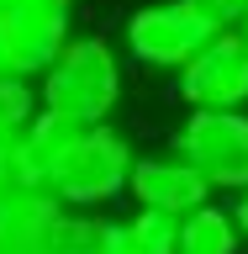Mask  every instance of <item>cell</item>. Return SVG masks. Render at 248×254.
<instances>
[{"label": "cell", "mask_w": 248, "mask_h": 254, "mask_svg": "<svg viewBox=\"0 0 248 254\" xmlns=\"http://www.w3.org/2000/svg\"><path fill=\"white\" fill-rule=\"evenodd\" d=\"M37 106L53 117H69L79 127L111 122V111L122 106V53L100 32H74V43L48 64L37 79Z\"/></svg>", "instance_id": "cell-1"}, {"label": "cell", "mask_w": 248, "mask_h": 254, "mask_svg": "<svg viewBox=\"0 0 248 254\" xmlns=\"http://www.w3.org/2000/svg\"><path fill=\"white\" fill-rule=\"evenodd\" d=\"M132 143L116 132V127H79V138L58 154V164L48 170V190L58 196L69 212H95V206H111L132 180Z\"/></svg>", "instance_id": "cell-2"}, {"label": "cell", "mask_w": 248, "mask_h": 254, "mask_svg": "<svg viewBox=\"0 0 248 254\" xmlns=\"http://www.w3.org/2000/svg\"><path fill=\"white\" fill-rule=\"evenodd\" d=\"M211 37H217V27L190 0H148L122 21L127 59L143 69H158V74H180Z\"/></svg>", "instance_id": "cell-3"}, {"label": "cell", "mask_w": 248, "mask_h": 254, "mask_svg": "<svg viewBox=\"0 0 248 254\" xmlns=\"http://www.w3.org/2000/svg\"><path fill=\"white\" fill-rule=\"evenodd\" d=\"M74 43V0H0V74L43 79Z\"/></svg>", "instance_id": "cell-4"}, {"label": "cell", "mask_w": 248, "mask_h": 254, "mask_svg": "<svg viewBox=\"0 0 248 254\" xmlns=\"http://www.w3.org/2000/svg\"><path fill=\"white\" fill-rule=\"evenodd\" d=\"M174 154H185L211 190H248V106L190 111L174 132Z\"/></svg>", "instance_id": "cell-5"}, {"label": "cell", "mask_w": 248, "mask_h": 254, "mask_svg": "<svg viewBox=\"0 0 248 254\" xmlns=\"http://www.w3.org/2000/svg\"><path fill=\"white\" fill-rule=\"evenodd\" d=\"M174 79H180V101L190 111L248 106V43H243V32H217Z\"/></svg>", "instance_id": "cell-6"}, {"label": "cell", "mask_w": 248, "mask_h": 254, "mask_svg": "<svg viewBox=\"0 0 248 254\" xmlns=\"http://www.w3.org/2000/svg\"><path fill=\"white\" fill-rule=\"evenodd\" d=\"M127 196L148 212H169V217H185L196 206L211 201V186L201 180V170L190 164L185 154H138L132 164V180H127Z\"/></svg>", "instance_id": "cell-7"}, {"label": "cell", "mask_w": 248, "mask_h": 254, "mask_svg": "<svg viewBox=\"0 0 248 254\" xmlns=\"http://www.w3.org/2000/svg\"><path fill=\"white\" fill-rule=\"evenodd\" d=\"M69 206L53 190H21L0 201V254H53Z\"/></svg>", "instance_id": "cell-8"}, {"label": "cell", "mask_w": 248, "mask_h": 254, "mask_svg": "<svg viewBox=\"0 0 248 254\" xmlns=\"http://www.w3.org/2000/svg\"><path fill=\"white\" fill-rule=\"evenodd\" d=\"M174 254H243V233L233 222V206L206 201L180 217V249Z\"/></svg>", "instance_id": "cell-9"}, {"label": "cell", "mask_w": 248, "mask_h": 254, "mask_svg": "<svg viewBox=\"0 0 248 254\" xmlns=\"http://www.w3.org/2000/svg\"><path fill=\"white\" fill-rule=\"evenodd\" d=\"M180 249V217L169 212H127L116 222V254H174Z\"/></svg>", "instance_id": "cell-10"}, {"label": "cell", "mask_w": 248, "mask_h": 254, "mask_svg": "<svg viewBox=\"0 0 248 254\" xmlns=\"http://www.w3.org/2000/svg\"><path fill=\"white\" fill-rule=\"evenodd\" d=\"M21 190H48L43 170H37V159H32L27 127L0 132V201H5V196H21Z\"/></svg>", "instance_id": "cell-11"}, {"label": "cell", "mask_w": 248, "mask_h": 254, "mask_svg": "<svg viewBox=\"0 0 248 254\" xmlns=\"http://www.w3.org/2000/svg\"><path fill=\"white\" fill-rule=\"evenodd\" d=\"M53 254H116V222L100 212H63Z\"/></svg>", "instance_id": "cell-12"}, {"label": "cell", "mask_w": 248, "mask_h": 254, "mask_svg": "<svg viewBox=\"0 0 248 254\" xmlns=\"http://www.w3.org/2000/svg\"><path fill=\"white\" fill-rule=\"evenodd\" d=\"M37 85L32 79H11L0 74V132H16V127H27L37 117Z\"/></svg>", "instance_id": "cell-13"}, {"label": "cell", "mask_w": 248, "mask_h": 254, "mask_svg": "<svg viewBox=\"0 0 248 254\" xmlns=\"http://www.w3.org/2000/svg\"><path fill=\"white\" fill-rule=\"evenodd\" d=\"M190 5H196L217 32H238L243 16H248V0H190Z\"/></svg>", "instance_id": "cell-14"}, {"label": "cell", "mask_w": 248, "mask_h": 254, "mask_svg": "<svg viewBox=\"0 0 248 254\" xmlns=\"http://www.w3.org/2000/svg\"><path fill=\"white\" fill-rule=\"evenodd\" d=\"M233 222H238V233H243V244H248V190L233 196Z\"/></svg>", "instance_id": "cell-15"}, {"label": "cell", "mask_w": 248, "mask_h": 254, "mask_svg": "<svg viewBox=\"0 0 248 254\" xmlns=\"http://www.w3.org/2000/svg\"><path fill=\"white\" fill-rule=\"evenodd\" d=\"M238 32H243V43H248V16H243V27H238Z\"/></svg>", "instance_id": "cell-16"}]
</instances>
